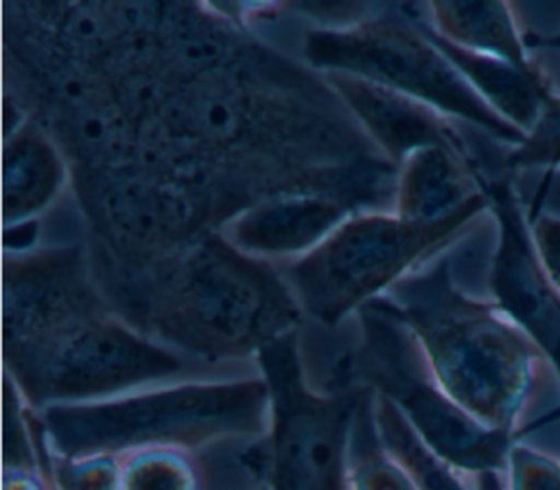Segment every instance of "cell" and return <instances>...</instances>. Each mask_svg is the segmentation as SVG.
Instances as JSON below:
<instances>
[{"label": "cell", "mask_w": 560, "mask_h": 490, "mask_svg": "<svg viewBox=\"0 0 560 490\" xmlns=\"http://www.w3.org/2000/svg\"><path fill=\"white\" fill-rule=\"evenodd\" d=\"M114 311L138 330L212 365H256L273 341L293 335L304 315L278 265L203 232L138 273L120 276Z\"/></svg>", "instance_id": "1"}, {"label": "cell", "mask_w": 560, "mask_h": 490, "mask_svg": "<svg viewBox=\"0 0 560 490\" xmlns=\"http://www.w3.org/2000/svg\"><path fill=\"white\" fill-rule=\"evenodd\" d=\"M413 332L442 389L490 429L527 440L542 427V352L494 304L466 295L433 254L381 298Z\"/></svg>", "instance_id": "2"}, {"label": "cell", "mask_w": 560, "mask_h": 490, "mask_svg": "<svg viewBox=\"0 0 560 490\" xmlns=\"http://www.w3.org/2000/svg\"><path fill=\"white\" fill-rule=\"evenodd\" d=\"M44 448L66 457L144 448L203 451L269 433L271 400L260 370L153 385L125 396L37 411Z\"/></svg>", "instance_id": "3"}, {"label": "cell", "mask_w": 560, "mask_h": 490, "mask_svg": "<svg viewBox=\"0 0 560 490\" xmlns=\"http://www.w3.org/2000/svg\"><path fill=\"white\" fill-rule=\"evenodd\" d=\"M4 376L35 409L96 402L153 385L256 372L212 365L151 339L112 306L81 315L37 339L2 348Z\"/></svg>", "instance_id": "4"}, {"label": "cell", "mask_w": 560, "mask_h": 490, "mask_svg": "<svg viewBox=\"0 0 560 490\" xmlns=\"http://www.w3.org/2000/svg\"><path fill=\"white\" fill-rule=\"evenodd\" d=\"M315 72H343L411 96L451 120L475 125L501 142L521 144L525 133L503 120L457 72L402 7H376L346 26H311L300 44Z\"/></svg>", "instance_id": "5"}, {"label": "cell", "mask_w": 560, "mask_h": 490, "mask_svg": "<svg viewBox=\"0 0 560 490\" xmlns=\"http://www.w3.org/2000/svg\"><path fill=\"white\" fill-rule=\"evenodd\" d=\"M466 225L411 223L389 208L357 210L313 252L278 269L304 319L337 326L383 298Z\"/></svg>", "instance_id": "6"}, {"label": "cell", "mask_w": 560, "mask_h": 490, "mask_svg": "<svg viewBox=\"0 0 560 490\" xmlns=\"http://www.w3.org/2000/svg\"><path fill=\"white\" fill-rule=\"evenodd\" d=\"M357 319L365 387L387 398L462 472H503L514 438L486 427L442 389L407 324L381 298L359 308Z\"/></svg>", "instance_id": "7"}, {"label": "cell", "mask_w": 560, "mask_h": 490, "mask_svg": "<svg viewBox=\"0 0 560 490\" xmlns=\"http://www.w3.org/2000/svg\"><path fill=\"white\" fill-rule=\"evenodd\" d=\"M258 370L269 387L267 490H346L348 444L365 394L328 398L302 378L295 332L267 346Z\"/></svg>", "instance_id": "8"}, {"label": "cell", "mask_w": 560, "mask_h": 490, "mask_svg": "<svg viewBox=\"0 0 560 490\" xmlns=\"http://www.w3.org/2000/svg\"><path fill=\"white\" fill-rule=\"evenodd\" d=\"M112 306L85 245H42L4 256L2 348L48 335L63 324Z\"/></svg>", "instance_id": "9"}, {"label": "cell", "mask_w": 560, "mask_h": 490, "mask_svg": "<svg viewBox=\"0 0 560 490\" xmlns=\"http://www.w3.org/2000/svg\"><path fill=\"white\" fill-rule=\"evenodd\" d=\"M481 184L499 223V241L490 269L494 306L547 354L560 378V293L532 247V234L525 230L512 184L505 177H481Z\"/></svg>", "instance_id": "10"}, {"label": "cell", "mask_w": 560, "mask_h": 490, "mask_svg": "<svg viewBox=\"0 0 560 490\" xmlns=\"http://www.w3.org/2000/svg\"><path fill=\"white\" fill-rule=\"evenodd\" d=\"M352 212L348 203L317 190H287L262 197L221 228V236L238 252L284 265L324 243Z\"/></svg>", "instance_id": "11"}, {"label": "cell", "mask_w": 560, "mask_h": 490, "mask_svg": "<svg viewBox=\"0 0 560 490\" xmlns=\"http://www.w3.org/2000/svg\"><path fill=\"white\" fill-rule=\"evenodd\" d=\"M322 77L361 133L392 166L427 147L468 151L455 120L442 112L352 74L322 72Z\"/></svg>", "instance_id": "12"}, {"label": "cell", "mask_w": 560, "mask_h": 490, "mask_svg": "<svg viewBox=\"0 0 560 490\" xmlns=\"http://www.w3.org/2000/svg\"><path fill=\"white\" fill-rule=\"evenodd\" d=\"M265 472L267 438L203 451L144 448L120 455L118 490H256Z\"/></svg>", "instance_id": "13"}, {"label": "cell", "mask_w": 560, "mask_h": 490, "mask_svg": "<svg viewBox=\"0 0 560 490\" xmlns=\"http://www.w3.org/2000/svg\"><path fill=\"white\" fill-rule=\"evenodd\" d=\"M490 206L468 151L427 147L407 155L394 173L389 210L411 223H470Z\"/></svg>", "instance_id": "14"}, {"label": "cell", "mask_w": 560, "mask_h": 490, "mask_svg": "<svg viewBox=\"0 0 560 490\" xmlns=\"http://www.w3.org/2000/svg\"><path fill=\"white\" fill-rule=\"evenodd\" d=\"M70 162L57 140L28 114L4 129L2 225L42 219L70 184Z\"/></svg>", "instance_id": "15"}, {"label": "cell", "mask_w": 560, "mask_h": 490, "mask_svg": "<svg viewBox=\"0 0 560 490\" xmlns=\"http://www.w3.org/2000/svg\"><path fill=\"white\" fill-rule=\"evenodd\" d=\"M405 9V7H402ZM411 15V13H409ZM413 18V15H411ZM416 20V18H413ZM444 57L457 68L468 85L510 125L521 129L525 136L538 120L545 103L551 98L538 70H523L499 57L464 50L416 20Z\"/></svg>", "instance_id": "16"}, {"label": "cell", "mask_w": 560, "mask_h": 490, "mask_svg": "<svg viewBox=\"0 0 560 490\" xmlns=\"http://www.w3.org/2000/svg\"><path fill=\"white\" fill-rule=\"evenodd\" d=\"M409 7L416 11L411 15L442 39L470 52L499 57L523 70H536L525 55L523 35L516 28V18L512 15L510 4L486 0H448Z\"/></svg>", "instance_id": "17"}, {"label": "cell", "mask_w": 560, "mask_h": 490, "mask_svg": "<svg viewBox=\"0 0 560 490\" xmlns=\"http://www.w3.org/2000/svg\"><path fill=\"white\" fill-rule=\"evenodd\" d=\"M295 352L311 392L328 398L372 392L361 376V328L357 315L337 326L302 319L295 330Z\"/></svg>", "instance_id": "18"}, {"label": "cell", "mask_w": 560, "mask_h": 490, "mask_svg": "<svg viewBox=\"0 0 560 490\" xmlns=\"http://www.w3.org/2000/svg\"><path fill=\"white\" fill-rule=\"evenodd\" d=\"M374 420L385 451L400 464L418 490H470L468 472L440 457L383 396L374 394Z\"/></svg>", "instance_id": "19"}, {"label": "cell", "mask_w": 560, "mask_h": 490, "mask_svg": "<svg viewBox=\"0 0 560 490\" xmlns=\"http://www.w3.org/2000/svg\"><path fill=\"white\" fill-rule=\"evenodd\" d=\"M346 490H418L381 442L374 420V392L359 405L352 422Z\"/></svg>", "instance_id": "20"}, {"label": "cell", "mask_w": 560, "mask_h": 490, "mask_svg": "<svg viewBox=\"0 0 560 490\" xmlns=\"http://www.w3.org/2000/svg\"><path fill=\"white\" fill-rule=\"evenodd\" d=\"M44 472L55 490H118L120 455L66 457L44 448Z\"/></svg>", "instance_id": "21"}, {"label": "cell", "mask_w": 560, "mask_h": 490, "mask_svg": "<svg viewBox=\"0 0 560 490\" xmlns=\"http://www.w3.org/2000/svg\"><path fill=\"white\" fill-rule=\"evenodd\" d=\"M503 479L505 490H560V457L514 440Z\"/></svg>", "instance_id": "22"}, {"label": "cell", "mask_w": 560, "mask_h": 490, "mask_svg": "<svg viewBox=\"0 0 560 490\" xmlns=\"http://www.w3.org/2000/svg\"><path fill=\"white\" fill-rule=\"evenodd\" d=\"M505 166L560 168V96H551L525 140L505 158Z\"/></svg>", "instance_id": "23"}, {"label": "cell", "mask_w": 560, "mask_h": 490, "mask_svg": "<svg viewBox=\"0 0 560 490\" xmlns=\"http://www.w3.org/2000/svg\"><path fill=\"white\" fill-rule=\"evenodd\" d=\"M532 243L547 278L560 293V221L536 214L532 221Z\"/></svg>", "instance_id": "24"}, {"label": "cell", "mask_w": 560, "mask_h": 490, "mask_svg": "<svg viewBox=\"0 0 560 490\" xmlns=\"http://www.w3.org/2000/svg\"><path fill=\"white\" fill-rule=\"evenodd\" d=\"M532 210H536V214H547L560 221V168H551L538 184Z\"/></svg>", "instance_id": "25"}, {"label": "cell", "mask_w": 560, "mask_h": 490, "mask_svg": "<svg viewBox=\"0 0 560 490\" xmlns=\"http://www.w3.org/2000/svg\"><path fill=\"white\" fill-rule=\"evenodd\" d=\"M2 490H55L42 470L2 468Z\"/></svg>", "instance_id": "26"}, {"label": "cell", "mask_w": 560, "mask_h": 490, "mask_svg": "<svg viewBox=\"0 0 560 490\" xmlns=\"http://www.w3.org/2000/svg\"><path fill=\"white\" fill-rule=\"evenodd\" d=\"M256 490H267V486H265V483H262V486H258V488H256Z\"/></svg>", "instance_id": "27"}]
</instances>
